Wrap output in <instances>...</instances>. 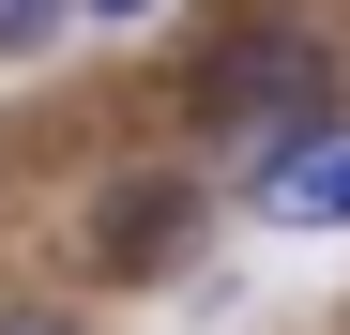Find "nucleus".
I'll list each match as a JSON object with an SVG mask.
<instances>
[{"instance_id":"nucleus-5","label":"nucleus","mask_w":350,"mask_h":335,"mask_svg":"<svg viewBox=\"0 0 350 335\" xmlns=\"http://www.w3.org/2000/svg\"><path fill=\"white\" fill-rule=\"evenodd\" d=\"M0 335H92L77 305H0Z\"/></svg>"},{"instance_id":"nucleus-2","label":"nucleus","mask_w":350,"mask_h":335,"mask_svg":"<svg viewBox=\"0 0 350 335\" xmlns=\"http://www.w3.org/2000/svg\"><path fill=\"white\" fill-rule=\"evenodd\" d=\"M198 229H213L198 168H122V183H92V213H77V274L92 290H167V274L198 259Z\"/></svg>"},{"instance_id":"nucleus-3","label":"nucleus","mask_w":350,"mask_h":335,"mask_svg":"<svg viewBox=\"0 0 350 335\" xmlns=\"http://www.w3.org/2000/svg\"><path fill=\"white\" fill-rule=\"evenodd\" d=\"M289 213H305V229H350V137L305 168V198H289Z\"/></svg>"},{"instance_id":"nucleus-4","label":"nucleus","mask_w":350,"mask_h":335,"mask_svg":"<svg viewBox=\"0 0 350 335\" xmlns=\"http://www.w3.org/2000/svg\"><path fill=\"white\" fill-rule=\"evenodd\" d=\"M62 16H77V0H0V62H31V46L62 31Z\"/></svg>"},{"instance_id":"nucleus-1","label":"nucleus","mask_w":350,"mask_h":335,"mask_svg":"<svg viewBox=\"0 0 350 335\" xmlns=\"http://www.w3.org/2000/svg\"><path fill=\"white\" fill-rule=\"evenodd\" d=\"M183 107L213 152H259L274 122H320V107H350V46L320 16H213L183 46Z\"/></svg>"},{"instance_id":"nucleus-6","label":"nucleus","mask_w":350,"mask_h":335,"mask_svg":"<svg viewBox=\"0 0 350 335\" xmlns=\"http://www.w3.org/2000/svg\"><path fill=\"white\" fill-rule=\"evenodd\" d=\"M77 16H107V31H137V16H167V0H77Z\"/></svg>"}]
</instances>
